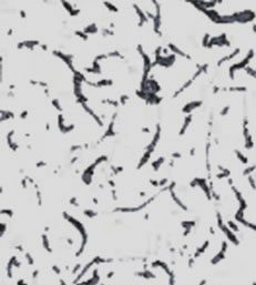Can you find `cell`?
Segmentation results:
<instances>
[{
  "label": "cell",
  "mask_w": 256,
  "mask_h": 285,
  "mask_svg": "<svg viewBox=\"0 0 256 285\" xmlns=\"http://www.w3.org/2000/svg\"><path fill=\"white\" fill-rule=\"evenodd\" d=\"M83 31H84L87 35L89 36V35H91V33H93V35H94V33H96V32L99 31V29H98V27H96V23H91V25L87 26L84 29H83Z\"/></svg>",
  "instance_id": "cell-1"
},
{
  "label": "cell",
  "mask_w": 256,
  "mask_h": 285,
  "mask_svg": "<svg viewBox=\"0 0 256 285\" xmlns=\"http://www.w3.org/2000/svg\"><path fill=\"white\" fill-rule=\"evenodd\" d=\"M96 88H102V87H109V85H113V81L111 79H102V80H99L96 82Z\"/></svg>",
  "instance_id": "cell-2"
},
{
  "label": "cell",
  "mask_w": 256,
  "mask_h": 285,
  "mask_svg": "<svg viewBox=\"0 0 256 285\" xmlns=\"http://www.w3.org/2000/svg\"><path fill=\"white\" fill-rule=\"evenodd\" d=\"M164 160H165V158H164V156H160V158H159L156 161H153V162H152V166H153V169H154L155 171L159 170L161 165L164 163Z\"/></svg>",
  "instance_id": "cell-3"
},
{
  "label": "cell",
  "mask_w": 256,
  "mask_h": 285,
  "mask_svg": "<svg viewBox=\"0 0 256 285\" xmlns=\"http://www.w3.org/2000/svg\"><path fill=\"white\" fill-rule=\"evenodd\" d=\"M13 115H15V113H13V112H11V111H8V110L1 111V121H5V120H8V119H11V118H13Z\"/></svg>",
  "instance_id": "cell-4"
},
{
  "label": "cell",
  "mask_w": 256,
  "mask_h": 285,
  "mask_svg": "<svg viewBox=\"0 0 256 285\" xmlns=\"http://www.w3.org/2000/svg\"><path fill=\"white\" fill-rule=\"evenodd\" d=\"M101 35L103 37H108V36H114V31L109 29V28H102L101 29Z\"/></svg>",
  "instance_id": "cell-5"
},
{
  "label": "cell",
  "mask_w": 256,
  "mask_h": 285,
  "mask_svg": "<svg viewBox=\"0 0 256 285\" xmlns=\"http://www.w3.org/2000/svg\"><path fill=\"white\" fill-rule=\"evenodd\" d=\"M118 100L120 101V104L121 105H124L128 102V100H129V95H121L120 97H119V99Z\"/></svg>",
  "instance_id": "cell-6"
},
{
  "label": "cell",
  "mask_w": 256,
  "mask_h": 285,
  "mask_svg": "<svg viewBox=\"0 0 256 285\" xmlns=\"http://www.w3.org/2000/svg\"><path fill=\"white\" fill-rule=\"evenodd\" d=\"M74 33L77 36H79L80 38H82L83 40H88V35H87V33H85V32L83 30H82V31H81V30H75Z\"/></svg>",
  "instance_id": "cell-7"
},
{
  "label": "cell",
  "mask_w": 256,
  "mask_h": 285,
  "mask_svg": "<svg viewBox=\"0 0 256 285\" xmlns=\"http://www.w3.org/2000/svg\"><path fill=\"white\" fill-rule=\"evenodd\" d=\"M83 213H84V215H87L88 217H93V216H96V212H94L93 210H91V209H87V210L83 211Z\"/></svg>",
  "instance_id": "cell-8"
},
{
  "label": "cell",
  "mask_w": 256,
  "mask_h": 285,
  "mask_svg": "<svg viewBox=\"0 0 256 285\" xmlns=\"http://www.w3.org/2000/svg\"><path fill=\"white\" fill-rule=\"evenodd\" d=\"M51 103H52V105L55 107L57 110H59L60 112L62 111V108H61V105H60V103H59V100H58V99H52V100H51Z\"/></svg>",
  "instance_id": "cell-9"
},
{
  "label": "cell",
  "mask_w": 256,
  "mask_h": 285,
  "mask_svg": "<svg viewBox=\"0 0 256 285\" xmlns=\"http://www.w3.org/2000/svg\"><path fill=\"white\" fill-rule=\"evenodd\" d=\"M74 129V124H69V125H65V128L63 129V131L61 132V133H63V134H65V133H69V132H71V131Z\"/></svg>",
  "instance_id": "cell-10"
},
{
  "label": "cell",
  "mask_w": 256,
  "mask_h": 285,
  "mask_svg": "<svg viewBox=\"0 0 256 285\" xmlns=\"http://www.w3.org/2000/svg\"><path fill=\"white\" fill-rule=\"evenodd\" d=\"M81 149H83V144H73L71 145L70 151L71 152H75V151H79Z\"/></svg>",
  "instance_id": "cell-11"
},
{
  "label": "cell",
  "mask_w": 256,
  "mask_h": 285,
  "mask_svg": "<svg viewBox=\"0 0 256 285\" xmlns=\"http://www.w3.org/2000/svg\"><path fill=\"white\" fill-rule=\"evenodd\" d=\"M103 5L106 6V8H109V9H111V11H118V8H116V6L114 5H112V4H110V2H104Z\"/></svg>",
  "instance_id": "cell-12"
},
{
  "label": "cell",
  "mask_w": 256,
  "mask_h": 285,
  "mask_svg": "<svg viewBox=\"0 0 256 285\" xmlns=\"http://www.w3.org/2000/svg\"><path fill=\"white\" fill-rule=\"evenodd\" d=\"M1 213H2V214L8 215V216H12V214H13L12 210H7V209H4V210L1 211Z\"/></svg>",
  "instance_id": "cell-13"
},
{
  "label": "cell",
  "mask_w": 256,
  "mask_h": 285,
  "mask_svg": "<svg viewBox=\"0 0 256 285\" xmlns=\"http://www.w3.org/2000/svg\"><path fill=\"white\" fill-rule=\"evenodd\" d=\"M28 114H29V111L23 110L22 112H20V118H21V119H26V118L28 117Z\"/></svg>",
  "instance_id": "cell-14"
},
{
  "label": "cell",
  "mask_w": 256,
  "mask_h": 285,
  "mask_svg": "<svg viewBox=\"0 0 256 285\" xmlns=\"http://www.w3.org/2000/svg\"><path fill=\"white\" fill-rule=\"evenodd\" d=\"M37 168H42V166H45L47 165V162H43V161H39V162H37Z\"/></svg>",
  "instance_id": "cell-15"
},
{
  "label": "cell",
  "mask_w": 256,
  "mask_h": 285,
  "mask_svg": "<svg viewBox=\"0 0 256 285\" xmlns=\"http://www.w3.org/2000/svg\"><path fill=\"white\" fill-rule=\"evenodd\" d=\"M141 131H142L143 133H151V129L150 128H148V127H143V128L141 129Z\"/></svg>",
  "instance_id": "cell-16"
},
{
  "label": "cell",
  "mask_w": 256,
  "mask_h": 285,
  "mask_svg": "<svg viewBox=\"0 0 256 285\" xmlns=\"http://www.w3.org/2000/svg\"><path fill=\"white\" fill-rule=\"evenodd\" d=\"M20 16L23 18V19H26V18H27V14H26V11L25 10H20Z\"/></svg>",
  "instance_id": "cell-17"
},
{
  "label": "cell",
  "mask_w": 256,
  "mask_h": 285,
  "mask_svg": "<svg viewBox=\"0 0 256 285\" xmlns=\"http://www.w3.org/2000/svg\"><path fill=\"white\" fill-rule=\"evenodd\" d=\"M39 47H40V48L43 51H47V50H48V45H40Z\"/></svg>",
  "instance_id": "cell-18"
},
{
  "label": "cell",
  "mask_w": 256,
  "mask_h": 285,
  "mask_svg": "<svg viewBox=\"0 0 256 285\" xmlns=\"http://www.w3.org/2000/svg\"><path fill=\"white\" fill-rule=\"evenodd\" d=\"M45 130H50V123H47L45 124Z\"/></svg>",
  "instance_id": "cell-19"
}]
</instances>
